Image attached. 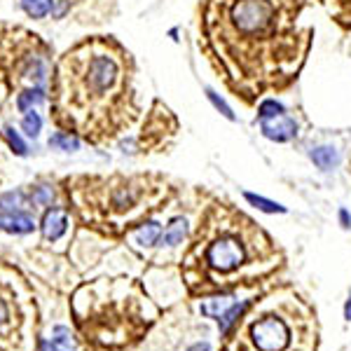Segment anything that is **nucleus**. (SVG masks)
<instances>
[{"label":"nucleus","instance_id":"1","mask_svg":"<svg viewBox=\"0 0 351 351\" xmlns=\"http://www.w3.org/2000/svg\"><path fill=\"white\" fill-rule=\"evenodd\" d=\"M304 0H208L202 31L208 54L237 94L253 99L298 75L311 43L300 26Z\"/></svg>","mask_w":351,"mask_h":351},{"label":"nucleus","instance_id":"2","mask_svg":"<svg viewBox=\"0 0 351 351\" xmlns=\"http://www.w3.org/2000/svg\"><path fill=\"white\" fill-rule=\"evenodd\" d=\"M132 59L110 38L64 54L56 68L54 120L84 138H106L132 120Z\"/></svg>","mask_w":351,"mask_h":351},{"label":"nucleus","instance_id":"3","mask_svg":"<svg viewBox=\"0 0 351 351\" xmlns=\"http://www.w3.org/2000/svg\"><path fill=\"white\" fill-rule=\"evenodd\" d=\"M204 291H223L239 281L256 279L276 265L269 237L246 216L220 206L211 213L195 243Z\"/></svg>","mask_w":351,"mask_h":351},{"label":"nucleus","instance_id":"4","mask_svg":"<svg viewBox=\"0 0 351 351\" xmlns=\"http://www.w3.org/2000/svg\"><path fill=\"white\" fill-rule=\"evenodd\" d=\"M309 311L300 300H269L260 304L253 316H243V326L237 335L239 351H291L295 337V324L309 319Z\"/></svg>","mask_w":351,"mask_h":351},{"label":"nucleus","instance_id":"5","mask_svg":"<svg viewBox=\"0 0 351 351\" xmlns=\"http://www.w3.org/2000/svg\"><path fill=\"white\" fill-rule=\"evenodd\" d=\"M260 132H263L265 138L286 143V141H293L298 136V122L284 112V115L271 117V120H260Z\"/></svg>","mask_w":351,"mask_h":351},{"label":"nucleus","instance_id":"6","mask_svg":"<svg viewBox=\"0 0 351 351\" xmlns=\"http://www.w3.org/2000/svg\"><path fill=\"white\" fill-rule=\"evenodd\" d=\"M0 230L8 232V234H28V232L36 230V223L28 213L21 211H10L0 213Z\"/></svg>","mask_w":351,"mask_h":351},{"label":"nucleus","instance_id":"7","mask_svg":"<svg viewBox=\"0 0 351 351\" xmlns=\"http://www.w3.org/2000/svg\"><path fill=\"white\" fill-rule=\"evenodd\" d=\"M68 230V216L59 208H49L43 218V234L47 241H56L64 237V232Z\"/></svg>","mask_w":351,"mask_h":351},{"label":"nucleus","instance_id":"8","mask_svg":"<svg viewBox=\"0 0 351 351\" xmlns=\"http://www.w3.org/2000/svg\"><path fill=\"white\" fill-rule=\"evenodd\" d=\"M309 160L321 169V171H330L332 167H337L339 157L337 152L330 148V145H316V148L309 150Z\"/></svg>","mask_w":351,"mask_h":351},{"label":"nucleus","instance_id":"9","mask_svg":"<svg viewBox=\"0 0 351 351\" xmlns=\"http://www.w3.org/2000/svg\"><path fill=\"white\" fill-rule=\"evenodd\" d=\"M248 307H251V302L248 300H241V302H234V304H230L228 309L220 314V319H218V326H220V332L223 335H228L230 332V326L232 324H237V321L241 319V314L246 311Z\"/></svg>","mask_w":351,"mask_h":351},{"label":"nucleus","instance_id":"10","mask_svg":"<svg viewBox=\"0 0 351 351\" xmlns=\"http://www.w3.org/2000/svg\"><path fill=\"white\" fill-rule=\"evenodd\" d=\"M328 14L344 26H351V0H321Z\"/></svg>","mask_w":351,"mask_h":351},{"label":"nucleus","instance_id":"11","mask_svg":"<svg viewBox=\"0 0 351 351\" xmlns=\"http://www.w3.org/2000/svg\"><path fill=\"white\" fill-rule=\"evenodd\" d=\"M185 234H188V220L173 218L171 223H169L167 232L162 234V243H167V246H178V243H183Z\"/></svg>","mask_w":351,"mask_h":351},{"label":"nucleus","instance_id":"12","mask_svg":"<svg viewBox=\"0 0 351 351\" xmlns=\"http://www.w3.org/2000/svg\"><path fill=\"white\" fill-rule=\"evenodd\" d=\"M160 237H162V228L155 220L141 225V228L134 232V241L141 243V246H155V243L160 241Z\"/></svg>","mask_w":351,"mask_h":351},{"label":"nucleus","instance_id":"13","mask_svg":"<svg viewBox=\"0 0 351 351\" xmlns=\"http://www.w3.org/2000/svg\"><path fill=\"white\" fill-rule=\"evenodd\" d=\"M10 293L8 288H5L3 284H0V335L5 337V332H8V328H12L14 324V316H12V307H10Z\"/></svg>","mask_w":351,"mask_h":351},{"label":"nucleus","instance_id":"14","mask_svg":"<svg viewBox=\"0 0 351 351\" xmlns=\"http://www.w3.org/2000/svg\"><path fill=\"white\" fill-rule=\"evenodd\" d=\"M49 148L75 152V150H80V138L73 136L71 132H56L54 136H49Z\"/></svg>","mask_w":351,"mask_h":351},{"label":"nucleus","instance_id":"15","mask_svg":"<svg viewBox=\"0 0 351 351\" xmlns=\"http://www.w3.org/2000/svg\"><path fill=\"white\" fill-rule=\"evenodd\" d=\"M21 8L33 19H43L54 10V0H21Z\"/></svg>","mask_w":351,"mask_h":351},{"label":"nucleus","instance_id":"16","mask_svg":"<svg viewBox=\"0 0 351 351\" xmlns=\"http://www.w3.org/2000/svg\"><path fill=\"white\" fill-rule=\"evenodd\" d=\"M43 99H45L43 87H31V89H26V92L19 94V99H16V108H19L21 112H31L33 106H38Z\"/></svg>","mask_w":351,"mask_h":351},{"label":"nucleus","instance_id":"17","mask_svg":"<svg viewBox=\"0 0 351 351\" xmlns=\"http://www.w3.org/2000/svg\"><path fill=\"white\" fill-rule=\"evenodd\" d=\"M246 202L251 204V206H256L258 211H265V213H286V206H281V204L271 202V199H265V197L260 195H253V192H246Z\"/></svg>","mask_w":351,"mask_h":351},{"label":"nucleus","instance_id":"18","mask_svg":"<svg viewBox=\"0 0 351 351\" xmlns=\"http://www.w3.org/2000/svg\"><path fill=\"white\" fill-rule=\"evenodd\" d=\"M49 342L54 344L56 351H75V339L71 337V330L64 326L54 328V337L49 339Z\"/></svg>","mask_w":351,"mask_h":351},{"label":"nucleus","instance_id":"19","mask_svg":"<svg viewBox=\"0 0 351 351\" xmlns=\"http://www.w3.org/2000/svg\"><path fill=\"white\" fill-rule=\"evenodd\" d=\"M286 108H284V104L281 101H276V99H265L263 104L258 106V117L260 120H271V117H279V115H284Z\"/></svg>","mask_w":351,"mask_h":351},{"label":"nucleus","instance_id":"20","mask_svg":"<svg viewBox=\"0 0 351 351\" xmlns=\"http://www.w3.org/2000/svg\"><path fill=\"white\" fill-rule=\"evenodd\" d=\"M230 307V300L228 298H211L206 300V302L202 304V314L206 316H216V319H220V314H223L225 309Z\"/></svg>","mask_w":351,"mask_h":351},{"label":"nucleus","instance_id":"21","mask_svg":"<svg viewBox=\"0 0 351 351\" xmlns=\"http://www.w3.org/2000/svg\"><path fill=\"white\" fill-rule=\"evenodd\" d=\"M21 127H24L26 136H31V138H36V136L40 134V127H43L40 115H38L36 110L26 112V117H24V122H21Z\"/></svg>","mask_w":351,"mask_h":351},{"label":"nucleus","instance_id":"22","mask_svg":"<svg viewBox=\"0 0 351 351\" xmlns=\"http://www.w3.org/2000/svg\"><path fill=\"white\" fill-rule=\"evenodd\" d=\"M21 202H24V195H21V192H8V195L0 197V208H3L5 213L19 211Z\"/></svg>","mask_w":351,"mask_h":351},{"label":"nucleus","instance_id":"23","mask_svg":"<svg viewBox=\"0 0 351 351\" xmlns=\"http://www.w3.org/2000/svg\"><path fill=\"white\" fill-rule=\"evenodd\" d=\"M206 96H208V101H211V104L216 106V110L220 112V115H225V117H228V120H232V122L237 120V117H234V112H232L230 106L225 104V101L220 99V96H218L216 92H213V89H206Z\"/></svg>","mask_w":351,"mask_h":351},{"label":"nucleus","instance_id":"24","mask_svg":"<svg viewBox=\"0 0 351 351\" xmlns=\"http://www.w3.org/2000/svg\"><path fill=\"white\" fill-rule=\"evenodd\" d=\"M5 136H8V143H10V148H12V150L16 152V155H21V157H24V155H26V145H24V141L19 138V134H16L12 127H8V129H5Z\"/></svg>","mask_w":351,"mask_h":351},{"label":"nucleus","instance_id":"25","mask_svg":"<svg viewBox=\"0 0 351 351\" xmlns=\"http://www.w3.org/2000/svg\"><path fill=\"white\" fill-rule=\"evenodd\" d=\"M33 202H36V204H49V202H52V188H38L36 195H33Z\"/></svg>","mask_w":351,"mask_h":351},{"label":"nucleus","instance_id":"26","mask_svg":"<svg viewBox=\"0 0 351 351\" xmlns=\"http://www.w3.org/2000/svg\"><path fill=\"white\" fill-rule=\"evenodd\" d=\"M339 223H342V228H344V230H349V228H351V216H349L347 208H342V211H339Z\"/></svg>","mask_w":351,"mask_h":351},{"label":"nucleus","instance_id":"27","mask_svg":"<svg viewBox=\"0 0 351 351\" xmlns=\"http://www.w3.org/2000/svg\"><path fill=\"white\" fill-rule=\"evenodd\" d=\"M344 319L351 321V295H349V300H347V304H344Z\"/></svg>","mask_w":351,"mask_h":351},{"label":"nucleus","instance_id":"28","mask_svg":"<svg viewBox=\"0 0 351 351\" xmlns=\"http://www.w3.org/2000/svg\"><path fill=\"white\" fill-rule=\"evenodd\" d=\"M190 351H211V347L204 342V344H197V347H190Z\"/></svg>","mask_w":351,"mask_h":351},{"label":"nucleus","instance_id":"29","mask_svg":"<svg viewBox=\"0 0 351 351\" xmlns=\"http://www.w3.org/2000/svg\"><path fill=\"white\" fill-rule=\"evenodd\" d=\"M40 351H56V349H54V344H52V342H43V344H40Z\"/></svg>","mask_w":351,"mask_h":351}]
</instances>
